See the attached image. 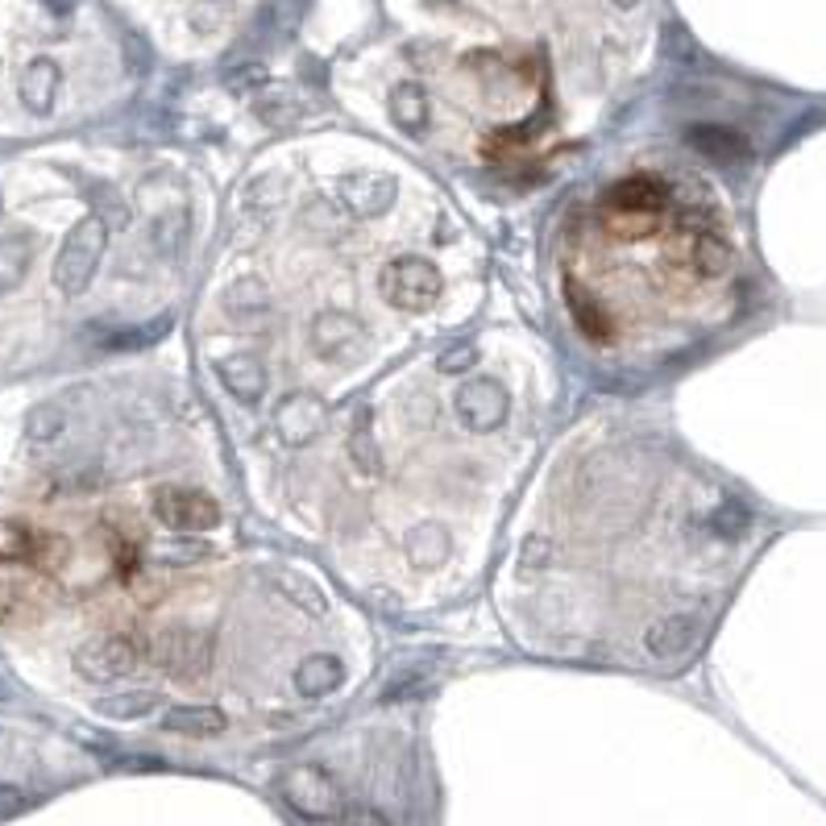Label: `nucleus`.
Listing matches in <instances>:
<instances>
[{"mask_svg": "<svg viewBox=\"0 0 826 826\" xmlns=\"http://www.w3.org/2000/svg\"><path fill=\"white\" fill-rule=\"evenodd\" d=\"M544 561H553V544L544 541V536H532V541L524 544V553H520V565H524V570H541Z\"/></svg>", "mask_w": 826, "mask_h": 826, "instance_id": "obj_26", "label": "nucleus"}, {"mask_svg": "<svg viewBox=\"0 0 826 826\" xmlns=\"http://www.w3.org/2000/svg\"><path fill=\"white\" fill-rule=\"evenodd\" d=\"M291 682H295V689H300L303 698H329L345 682V665H341V656H329V652L324 656H308L291 673Z\"/></svg>", "mask_w": 826, "mask_h": 826, "instance_id": "obj_13", "label": "nucleus"}, {"mask_svg": "<svg viewBox=\"0 0 826 826\" xmlns=\"http://www.w3.org/2000/svg\"><path fill=\"white\" fill-rule=\"evenodd\" d=\"M345 449H350V461L357 474L374 477L382 465V453H379V436H374V429H370V412L357 415V424L350 429V441H345Z\"/></svg>", "mask_w": 826, "mask_h": 826, "instance_id": "obj_19", "label": "nucleus"}, {"mask_svg": "<svg viewBox=\"0 0 826 826\" xmlns=\"http://www.w3.org/2000/svg\"><path fill=\"white\" fill-rule=\"evenodd\" d=\"M21 806V794L17 789H0V814H13Z\"/></svg>", "mask_w": 826, "mask_h": 826, "instance_id": "obj_28", "label": "nucleus"}, {"mask_svg": "<svg viewBox=\"0 0 826 826\" xmlns=\"http://www.w3.org/2000/svg\"><path fill=\"white\" fill-rule=\"evenodd\" d=\"M685 254H689V266L698 274H706V279H715V274H723L732 266V250H727L723 238H715V233H689Z\"/></svg>", "mask_w": 826, "mask_h": 826, "instance_id": "obj_17", "label": "nucleus"}, {"mask_svg": "<svg viewBox=\"0 0 826 826\" xmlns=\"http://www.w3.org/2000/svg\"><path fill=\"white\" fill-rule=\"evenodd\" d=\"M162 727L171 735H191V739H212L229 727L221 706H171L162 715Z\"/></svg>", "mask_w": 826, "mask_h": 826, "instance_id": "obj_14", "label": "nucleus"}, {"mask_svg": "<svg viewBox=\"0 0 826 826\" xmlns=\"http://www.w3.org/2000/svg\"><path fill=\"white\" fill-rule=\"evenodd\" d=\"M453 412L470 432H494L507 424L511 415V395L494 379H474L457 386L453 395Z\"/></svg>", "mask_w": 826, "mask_h": 826, "instance_id": "obj_5", "label": "nucleus"}, {"mask_svg": "<svg viewBox=\"0 0 826 826\" xmlns=\"http://www.w3.org/2000/svg\"><path fill=\"white\" fill-rule=\"evenodd\" d=\"M216 374H221L224 391L238 399V403H245V407L262 403V395H266V370L258 366L250 353H233V357H224L221 366H216Z\"/></svg>", "mask_w": 826, "mask_h": 826, "instance_id": "obj_11", "label": "nucleus"}, {"mask_svg": "<svg viewBox=\"0 0 826 826\" xmlns=\"http://www.w3.org/2000/svg\"><path fill=\"white\" fill-rule=\"evenodd\" d=\"M154 665L175 682H200L212 668V636L195 627H171L154 639Z\"/></svg>", "mask_w": 826, "mask_h": 826, "instance_id": "obj_4", "label": "nucleus"}, {"mask_svg": "<svg viewBox=\"0 0 826 826\" xmlns=\"http://www.w3.org/2000/svg\"><path fill=\"white\" fill-rule=\"evenodd\" d=\"M615 4H636V0H615Z\"/></svg>", "mask_w": 826, "mask_h": 826, "instance_id": "obj_29", "label": "nucleus"}, {"mask_svg": "<svg viewBox=\"0 0 826 826\" xmlns=\"http://www.w3.org/2000/svg\"><path fill=\"white\" fill-rule=\"evenodd\" d=\"M150 706H154V698H150V694H125V698L104 702V715H112V718H138V715H145Z\"/></svg>", "mask_w": 826, "mask_h": 826, "instance_id": "obj_24", "label": "nucleus"}, {"mask_svg": "<svg viewBox=\"0 0 826 826\" xmlns=\"http://www.w3.org/2000/svg\"><path fill=\"white\" fill-rule=\"evenodd\" d=\"M279 432H283L291 445H308L320 432V407L308 403V399H291L283 412H279Z\"/></svg>", "mask_w": 826, "mask_h": 826, "instance_id": "obj_18", "label": "nucleus"}, {"mask_svg": "<svg viewBox=\"0 0 826 826\" xmlns=\"http://www.w3.org/2000/svg\"><path fill=\"white\" fill-rule=\"evenodd\" d=\"M183 233H188V216H183V212H167V216H159L154 229H150V238H154V245H159L162 254H175Z\"/></svg>", "mask_w": 826, "mask_h": 826, "instance_id": "obj_22", "label": "nucleus"}, {"mask_svg": "<svg viewBox=\"0 0 826 826\" xmlns=\"http://www.w3.org/2000/svg\"><path fill=\"white\" fill-rule=\"evenodd\" d=\"M104 245H109V229L100 216H88L71 229V238L63 241L59 250V262H54V283L63 286L67 295H80L88 279L95 274L100 258H104Z\"/></svg>", "mask_w": 826, "mask_h": 826, "instance_id": "obj_2", "label": "nucleus"}, {"mask_svg": "<svg viewBox=\"0 0 826 826\" xmlns=\"http://www.w3.org/2000/svg\"><path fill=\"white\" fill-rule=\"evenodd\" d=\"M391 117L399 121V129L420 133V129L429 125V100H424V92L412 88V83H403V88L391 95Z\"/></svg>", "mask_w": 826, "mask_h": 826, "instance_id": "obj_20", "label": "nucleus"}, {"mask_svg": "<svg viewBox=\"0 0 826 826\" xmlns=\"http://www.w3.org/2000/svg\"><path fill=\"white\" fill-rule=\"evenodd\" d=\"M224 312L233 320H258L271 312V291L254 274H241L233 286H224Z\"/></svg>", "mask_w": 826, "mask_h": 826, "instance_id": "obj_15", "label": "nucleus"}, {"mask_svg": "<svg viewBox=\"0 0 826 826\" xmlns=\"http://www.w3.org/2000/svg\"><path fill=\"white\" fill-rule=\"evenodd\" d=\"M685 142L694 145V150H702L706 159H715V162L747 159V142L735 133V129H723V125H694L689 133H685Z\"/></svg>", "mask_w": 826, "mask_h": 826, "instance_id": "obj_16", "label": "nucleus"}, {"mask_svg": "<svg viewBox=\"0 0 826 826\" xmlns=\"http://www.w3.org/2000/svg\"><path fill=\"white\" fill-rule=\"evenodd\" d=\"M668 204V191L656 183V179H627L611 191V216L623 229H652L656 224V212Z\"/></svg>", "mask_w": 826, "mask_h": 826, "instance_id": "obj_8", "label": "nucleus"}, {"mask_svg": "<svg viewBox=\"0 0 826 826\" xmlns=\"http://www.w3.org/2000/svg\"><path fill=\"white\" fill-rule=\"evenodd\" d=\"M154 515L171 532H208V527L221 524V507L204 491H188V486H159Z\"/></svg>", "mask_w": 826, "mask_h": 826, "instance_id": "obj_6", "label": "nucleus"}, {"mask_svg": "<svg viewBox=\"0 0 826 826\" xmlns=\"http://www.w3.org/2000/svg\"><path fill=\"white\" fill-rule=\"evenodd\" d=\"M357 336L362 333H357L350 312H320L312 324V345L324 362H350L357 350Z\"/></svg>", "mask_w": 826, "mask_h": 826, "instance_id": "obj_10", "label": "nucleus"}, {"mask_svg": "<svg viewBox=\"0 0 826 826\" xmlns=\"http://www.w3.org/2000/svg\"><path fill=\"white\" fill-rule=\"evenodd\" d=\"M142 665V648L133 636H100L92 644H83L75 652V668H80L88 682H117V677H129L133 668Z\"/></svg>", "mask_w": 826, "mask_h": 826, "instance_id": "obj_7", "label": "nucleus"}, {"mask_svg": "<svg viewBox=\"0 0 826 826\" xmlns=\"http://www.w3.org/2000/svg\"><path fill=\"white\" fill-rule=\"evenodd\" d=\"M391 195H395V188H391V179L386 175H350L341 179V204L350 208L353 216H379V212H386V204H391Z\"/></svg>", "mask_w": 826, "mask_h": 826, "instance_id": "obj_12", "label": "nucleus"}, {"mask_svg": "<svg viewBox=\"0 0 826 826\" xmlns=\"http://www.w3.org/2000/svg\"><path fill=\"white\" fill-rule=\"evenodd\" d=\"M283 802L300 814V818H308V823H329V818H341V810H345L341 785H336L320 764H295V768L286 773Z\"/></svg>", "mask_w": 826, "mask_h": 826, "instance_id": "obj_1", "label": "nucleus"}, {"mask_svg": "<svg viewBox=\"0 0 826 826\" xmlns=\"http://www.w3.org/2000/svg\"><path fill=\"white\" fill-rule=\"evenodd\" d=\"M54 92H59V71H54L50 63H33L30 71H26V80H21V95H26V104L42 112V109H50Z\"/></svg>", "mask_w": 826, "mask_h": 826, "instance_id": "obj_21", "label": "nucleus"}, {"mask_svg": "<svg viewBox=\"0 0 826 826\" xmlns=\"http://www.w3.org/2000/svg\"><path fill=\"white\" fill-rule=\"evenodd\" d=\"M715 527H718V536H744V527H747V507H744V503H718V511H715Z\"/></svg>", "mask_w": 826, "mask_h": 826, "instance_id": "obj_23", "label": "nucleus"}, {"mask_svg": "<svg viewBox=\"0 0 826 826\" xmlns=\"http://www.w3.org/2000/svg\"><path fill=\"white\" fill-rule=\"evenodd\" d=\"M698 620L694 615H668V620H656L644 632V648L656 656V661H677L685 652L698 644Z\"/></svg>", "mask_w": 826, "mask_h": 826, "instance_id": "obj_9", "label": "nucleus"}, {"mask_svg": "<svg viewBox=\"0 0 826 826\" xmlns=\"http://www.w3.org/2000/svg\"><path fill=\"white\" fill-rule=\"evenodd\" d=\"M474 362H477L474 345H461L457 353H445V357H441V370H445V374H461V370H470Z\"/></svg>", "mask_w": 826, "mask_h": 826, "instance_id": "obj_27", "label": "nucleus"}, {"mask_svg": "<svg viewBox=\"0 0 826 826\" xmlns=\"http://www.w3.org/2000/svg\"><path fill=\"white\" fill-rule=\"evenodd\" d=\"M341 826H391L386 814L374 810V806H345L341 810Z\"/></svg>", "mask_w": 826, "mask_h": 826, "instance_id": "obj_25", "label": "nucleus"}, {"mask_svg": "<svg viewBox=\"0 0 826 826\" xmlns=\"http://www.w3.org/2000/svg\"><path fill=\"white\" fill-rule=\"evenodd\" d=\"M441 291H445V279L424 258H395L382 271V300L403 308V312L432 308V303L441 300Z\"/></svg>", "mask_w": 826, "mask_h": 826, "instance_id": "obj_3", "label": "nucleus"}]
</instances>
